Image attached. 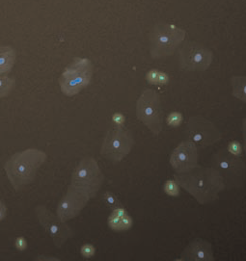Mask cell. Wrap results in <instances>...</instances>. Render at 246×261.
Returning a JSON list of instances; mask_svg holds the SVG:
<instances>
[{
    "mask_svg": "<svg viewBox=\"0 0 246 261\" xmlns=\"http://www.w3.org/2000/svg\"><path fill=\"white\" fill-rule=\"evenodd\" d=\"M174 177L178 185L193 196L201 204L218 200L220 192L226 185L221 174L212 167L197 166L186 173L176 174Z\"/></svg>",
    "mask_w": 246,
    "mask_h": 261,
    "instance_id": "cell-1",
    "label": "cell"
},
{
    "mask_svg": "<svg viewBox=\"0 0 246 261\" xmlns=\"http://www.w3.org/2000/svg\"><path fill=\"white\" fill-rule=\"evenodd\" d=\"M46 159V153L38 148H27L12 155L4 170L13 188L18 191L32 182Z\"/></svg>",
    "mask_w": 246,
    "mask_h": 261,
    "instance_id": "cell-2",
    "label": "cell"
},
{
    "mask_svg": "<svg viewBox=\"0 0 246 261\" xmlns=\"http://www.w3.org/2000/svg\"><path fill=\"white\" fill-rule=\"evenodd\" d=\"M185 39V30L175 24H157L150 33V51L152 57L161 58L172 55Z\"/></svg>",
    "mask_w": 246,
    "mask_h": 261,
    "instance_id": "cell-3",
    "label": "cell"
},
{
    "mask_svg": "<svg viewBox=\"0 0 246 261\" xmlns=\"http://www.w3.org/2000/svg\"><path fill=\"white\" fill-rule=\"evenodd\" d=\"M93 76V65L87 58H75L59 79L61 92L67 96L79 94L88 86Z\"/></svg>",
    "mask_w": 246,
    "mask_h": 261,
    "instance_id": "cell-4",
    "label": "cell"
},
{
    "mask_svg": "<svg viewBox=\"0 0 246 261\" xmlns=\"http://www.w3.org/2000/svg\"><path fill=\"white\" fill-rule=\"evenodd\" d=\"M104 182V174L92 156L83 158L77 166L71 175V185L87 194L90 199L95 198Z\"/></svg>",
    "mask_w": 246,
    "mask_h": 261,
    "instance_id": "cell-5",
    "label": "cell"
},
{
    "mask_svg": "<svg viewBox=\"0 0 246 261\" xmlns=\"http://www.w3.org/2000/svg\"><path fill=\"white\" fill-rule=\"evenodd\" d=\"M136 116L154 134L161 132L163 128V111L157 92L148 89L142 93L136 103Z\"/></svg>",
    "mask_w": 246,
    "mask_h": 261,
    "instance_id": "cell-6",
    "label": "cell"
},
{
    "mask_svg": "<svg viewBox=\"0 0 246 261\" xmlns=\"http://www.w3.org/2000/svg\"><path fill=\"white\" fill-rule=\"evenodd\" d=\"M134 140L132 133L123 126L111 127L106 133L101 148V154L106 159L118 163L132 151Z\"/></svg>",
    "mask_w": 246,
    "mask_h": 261,
    "instance_id": "cell-7",
    "label": "cell"
},
{
    "mask_svg": "<svg viewBox=\"0 0 246 261\" xmlns=\"http://www.w3.org/2000/svg\"><path fill=\"white\" fill-rule=\"evenodd\" d=\"M35 213L39 223L44 227V231L52 238L56 248L60 249L73 236V230L66 224V222L61 221L57 215H54L51 210L44 205L37 206Z\"/></svg>",
    "mask_w": 246,
    "mask_h": 261,
    "instance_id": "cell-8",
    "label": "cell"
},
{
    "mask_svg": "<svg viewBox=\"0 0 246 261\" xmlns=\"http://www.w3.org/2000/svg\"><path fill=\"white\" fill-rule=\"evenodd\" d=\"M211 167L221 174L225 184H238L244 173L243 161L239 156L231 154L227 149H220L212 155Z\"/></svg>",
    "mask_w": 246,
    "mask_h": 261,
    "instance_id": "cell-9",
    "label": "cell"
},
{
    "mask_svg": "<svg viewBox=\"0 0 246 261\" xmlns=\"http://www.w3.org/2000/svg\"><path fill=\"white\" fill-rule=\"evenodd\" d=\"M188 139L198 148H207L221 138L220 132L212 122L203 117H192L186 125Z\"/></svg>",
    "mask_w": 246,
    "mask_h": 261,
    "instance_id": "cell-10",
    "label": "cell"
},
{
    "mask_svg": "<svg viewBox=\"0 0 246 261\" xmlns=\"http://www.w3.org/2000/svg\"><path fill=\"white\" fill-rule=\"evenodd\" d=\"M212 53L201 44L189 42L180 50V66L187 71H203L211 66Z\"/></svg>",
    "mask_w": 246,
    "mask_h": 261,
    "instance_id": "cell-11",
    "label": "cell"
},
{
    "mask_svg": "<svg viewBox=\"0 0 246 261\" xmlns=\"http://www.w3.org/2000/svg\"><path fill=\"white\" fill-rule=\"evenodd\" d=\"M90 197L84 192L80 191L71 184L69 186L65 197L60 200L56 215L63 222H68L77 217L87 205Z\"/></svg>",
    "mask_w": 246,
    "mask_h": 261,
    "instance_id": "cell-12",
    "label": "cell"
},
{
    "mask_svg": "<svg viewBox=\"0 0 246 261\" xmlns=\"http://www.w3.org/2000/svg\"><path fill=\"white\" fill-rule=\"evenodd\" d=\"M170 164L178 174L186 173L198 166L197 147L191 141L182 142L170 156Z\"/></svg>",
    "mask_w": 246,
    "mask_h": 261,
    "instance_id": "cell-13",
    "label": "cell"
},
{
    "mask_svg": "<svg viewBox=\"0 0 246 261\" xmlns=\"http://www.w3.org/2000/svg\"><path fill=\"white\" fill-rule=\"evenodd\" d=\"M179 260L213 261L211 243L203 239H195L185 248Z\"/></svg>",
    "mask_w": 246,
    "mask_h": 261,
    "instance_id": "cell-14",
    "label": "cell"
},
{
    "mask_svg": "<svg viewBox=\"0 0 246 261\" xmlns=\"http://www.w3.org/2000/svg\"><path fill=\"white\" fill-rule=\"evenodd\" d=\"M107 224L110 228L116 231H122L130 229L132 226V219L129 216L124 207H116L112 214L107 220Z\"/></svg>",
    "mask_w": 246,
    "mask_h": 261,
    "instance_id": "cell-15",
    "label": "cell"
},
{
    "mask_svg": "<svg viewBox=\"0 0 246 261\" xmlns=\"http://www.w3.org/2000/svg\"><path fill=\"white\" fill-rule=\"evenodd\" d=\"M17 59L16 50L12 46H0V75L9 73Z\"/></svg>",
    "mask_w": 246,
    "mask_h": 261,
    "instance_id": "cell-16",
    "label": "cell"
},
{
    "mask_svg": "<svg viewBox=\"0 0 246 261\" xmlns=\"http://www.w3.org/2000/svg\"><path fill=\"white\" fill-rule=\"evenodd\" d=\"M233 96L241 101H246V79L244 76H235L232 79Z\"/></svg>",
    "mask_w": 246,
    "mask_h": 261,
    "instance_id": "cell-17",
    "label": "cell"
},
{
    "mask_svg": "<svg viewBox=\"0 0 246 261\" xmlns=\"http://www.w3.org/2000/svg\"><path fill=\"white\" fill-rule=\"evenodd\" d=\"M15 80L4 74L0 75V98L9 96L12 89L14 87Z\"/></svg>",
    "mask_w": 246,
    "mask_h": 261,
    "instance_id": "cell-18",
    "label": "cell"
},
{
    "mask_svg": "<svg viewBox=\"0 0 246 261\" xmlns=\"http://www.w3.org/2000/svg\"><path fill=\"white\" fill-rule=\"evenodd\" d=\"M164 191L169 196L177 197L180 194V186L175 180H168L167 182L164 184Z\"/></svg>",
    "mask_w": 246,
    "mask_h": 261,
    "instance_id": "cell-19",
    "label": "cell"
},
{
    "mask_svg": "<svg viewBox=\"0 0 246 261\" xmlns=\"http://www.w3.org/2000/svg\"><path fill=\"white\" fill-rule=\"evenodd\" d=\"M166 122L168 125L170 126H173V127L180 126L183 122V115L179 112H173L168 116Z\"/></svg>",
    "mask_w": 246,
    "mask_h": 261,
    "instance_id": "cell-20",
    "label": "cell"
},
{
    "mask_svg": "<svg viewBox=\"0 0 246 261\" xmlns=\"http://www.w3.org/2000/svg\"><path fill=\"white\" fill-rule=\"evenodd\" d=\"M104 199H105V201H106V203H107L109 206L113 207V209L116 208V207L122 206L121 203L119 202L118 199L115 197L114 195H113L111 192H106V194H105Z\"/></svg>",
    "mask_w": 246,
    "mask_h": 261,
    "instance_id": "cell-21",
    "label": "cell"
},
{
    "mask_svg": "<svg viewBox=\"0 0 246 261\" xmlns=\"http://www.w3.org/2000/svg\"><path fill=\"white\" fill-rule=\"evenodd\" d=\"M227 150H228L231 154H233V155L240 156V154H241V152H242V148H241L240 143H238L237 141H233V142H231V143L229 144Z\"/></svg>",
    "mask_w": 246,
    "mask_h": 261,
    "instance_id": "cell-22",
    "label": "cell"
},
{
    "mask_svg": "<svg viewBox=\"0 0 246 261\" xmlns=\"http://www.w3.org/2000/svg\"><path fill=\"white\" fill-rule=\"evenodd\" d=\"M80 253L83 257L85 258H90L92 256H94L95 254V247L91 244H85L81 247L80 249Z\"/></svg>",
    "mask_w": 246,
    "mask_h": 261,
    "instance_id": "cell-23",
    "label": "cell"
},
{
    "mask_svg": "<svg viewBox=\"0 0 246 261\" xmlns=\"http://www.w3.org/2000/svg\"><path fill=\"white\" fill-rule=\"evenodd\" d=\"M158 71H159L158 70H151L146 74V79L150 84L158 85Z\"/></svg>",
    "mask_w": 246,
    "mask_h": 261,
    "instance_id": "cell-24",
    "label": "cell"
},
{
    "mask_svg": "<svg viewBox=\"0 0 246 261\" xmlns=\"http://www.w3.org/2000/svg\"><path fill=\"white\" fill-rule=\"evenodd\" d=\"M15 247H16L17 250L20 251V252L26 251L27 248V242L26 238L21 237V236L16 238V240H15Z\"/></svg>",
    "mask_w": 246,
    "mask_h": 261,
    "instance_id": "cell-25",
    "label": "cell"
},
{
    "mask_svg": "<svg viewBox=\"0 0 246 261\" xmlns=\"http://www.w3.org/2000/svg\"><path fill=\"white\" fill-rule=\"evenodd\" d=\"M125 121L126 119L123 114L116 113L112 116V122L116 126H123Z\"/></svg>",
    "mask_w": 246,
    "mask_h": 261,
    "instance_id": "cell-26",
    "label": "cell"
},
{
    "mask_svg": "<svg viewBox=\"0 0 246 261\" xmlns=\"http://www.w3.org/2000/svg\"><path fill=\"white\" fill-rule=\"evenodd\" d=\"M169 82V76L163 71H158V85H165Z\"/></svg>",
    "mask_w": 246,
    "mask_h": 261,
    "instance_id": "cell-27",
    "label": "cell"
},
{
    "mask_svg": "<svg viewBox=\"0 0 246 261\" xmlns=\"http://www.w3.org/2000/svg\"><path fill=\"white\" fill-rule=\"evenodd\" d=\"M7 213H8L7 206L4 203V201L0 199V222L5 219V217L7 216Z\"/></svg>",
    "mask_w": 246,
    "mask_h": 261,
    "instance_id": "cell-28",
    "label": "cell"
}]
</instances>
